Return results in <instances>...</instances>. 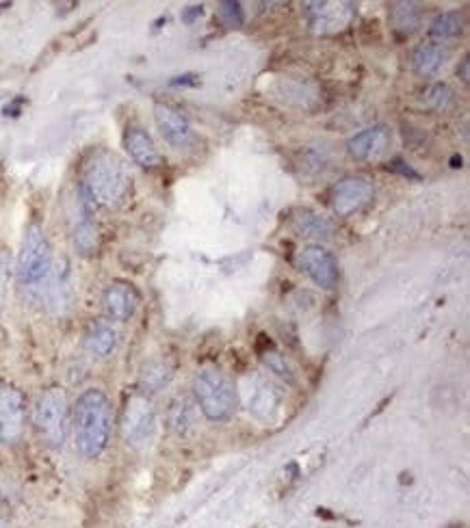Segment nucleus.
I'll list each match as a JSON object with an SVG mask.
<instances>
[{"label":"nucleus","instance_id":"nucleus-3","mask_svg":"<svg viewBox=\"0 0 470 528\" xmlns=\"http://www.w3.org/2000/svg\"><path fill=\"white\" fill-rule=\"evenodd\" d=\"M33 425L48 448L61 451L72 431V409L63 388L52 386L39 394L33 409Z\"/></svg>","mask_w":470,"mask_h":528},{"label":"nucleus","instance_id":"nucleus-11","mask_svg":"<svg viewBox=\"0 0 470 528\" xmlns=\"http://www.w3.org/2000/svg\"><path fill=\"white\" fill-rule=\"evenodd\" d=\"M356 16V5L351 3H308L306 5V18L308 26L319 35H332L347 29Z\"/></svg>","mask_w":470,"mask_h":528},{"label":"nucleus","instance_id":"nucleus-18","mask_svg":"<svg viewBox=\"0 0 470 528\" xmlns=\"http://www.w3.org/2000/svg\"><path fill=\"white\" fill-rule=\"evenodd\" d=\"M449 52L442 44H425L412 52V70L421 76L436 74L442 63L447 61Z\"/></svg>","mask_w":470,"mask_h":528},{"label":"nucleus","instance_id":"nucleus-28","mask_svg":"<svg viewBox=\"0 0 470 528\" xmlns=\"http://www.w3.org/2000/svg\"><path fill=\"white\" fill-rule=\"evenodd\" d=\"M204 13V7L202 5H193V7H187L185 11H182V22L185 24H193L195 20H198Z\"/></svg>","mask_w":470,"mask_h":528},{"label":"nucleus","instance_id":"nucleus-22","mask_svg":"<svg viewBox=\"0 0 470 528\" xmlns=\"http://www.w3.org/2000/svg\"><path fill=\"white\" fill-rule=\"evenodd\" d=\"M169 429L178 435H185L191 425H193V403L185 396H178V399L169 405V414H167Z\"/></svg>","mask_w":470,"mask_h":528},{"label":"nucleus","instance_id":"nucleus-31","mask_svg":"<svg viewBox=\"0 0 470 528\" xmlns=\"http://www.w3.org/2000/svg\"><path fill=\"white\" fill-rule=\"evenodd\" d=\"M0 528H16V526H13L7 518H3V516H0Z\"/></svg>","mask_w":470,"mask_h":528},{"label":"nucleus","instance_id":"nucleus-7","mask_svg":"<svg viewBox=\"0 0 470 528\" xmlns=\"http://www.w3.org/2000/svg\"><path fill=\"white\" fill-rule=\"evenodd\" d=\"M241 396L247 412L263 425L278 418L282 409V392L263 377H245L241 384Z\"/></svg>","mask_w":470,"mask_h":528},{"label":"nucleus","instance_id":"nucleus-23","mask_svg":"<svg viewBox=\"0 0 470 528\" xmlns=\"http://www.w3.org/2000/svg\"><path fill=\"white\" fill-rule=\"evenodd\" d=\"M74 247H76V252L83 254V256L94 254L96 249H98V228H96V223L91 221L89 217H85V219H81V221L76 223V228H74Z\"/></svg>","mask_w":470,"mask_h":528},{"label":"nucleus","instance_id":"nucleus-29","mask_svg":"<svg viewBox=\"0 0 470 528\" xmlns=\"http://www.w3.org/2000/svg\"><path fill=\"white\" fill-rule=\"evenodd\" d=\"M390 169L397 171V174H401V176L412 178V180H419V178H421L419 174H416V171H412L410 167H406V163L399 161V158H397V161H393V165H390Z\"/></svg>","mask_w":470,"mask_h":528},{"label":"nucleus","instance_id":"nucleus-9","mask_svg":"<svg viewBox=\"0 0 470 528\" xmlns=\"http://www.w3.org/2000/svg\"><path fill=\"white\" fill-rule=\"evenodd\" d=\"M297 264L323 290H334L341 282V269L332 252L321 245H308L297 254Z\"/></svg>","mask_w":470,"mask_h":528},{"label":"nucleus","instance_id":"nucleus-12","mask_svg":"<svg viewBox=\"0 0 470 528\" xmlns=\"http://www.w3.org/2000/svg\"><path fill=\"white\" fill-rule=\"evenodd\" d=\"M154 122L161 132V137L172 145L174 150H187L193 145L195 135L191 122L187 120L185 113L172 107V104L165 102L154 104Z\"/></svg>","mask_w":470,"mask_h":528},{"label":"nucleus","instance_id":"nucleus-6","mask_svg":"<svg viewBox=\"0 0 470 528\" xmlns=\"http://www.w3.org/2000/svg\"><path fill=\"white\" fill-rule=\"evenodd\" d=\"M122 440L130 448H146L156 433V409L148 394L133 392L126 399L122 422H120Z\"/></svg>","mask_w":470,"mask_h":528},{"label":"nucleus","instance_id":"nucleus-14","mask_svg":"<svg viewBox=\"0 0 470 528\" xmlns=\"http://www.w3.org/2000/svg\"><path fill=\"white\" fill-rule=\"evenodd\" d=\"M393 143V132L386 126L364 128L347 141V152L356 161H380Z\"/></svg>","mask_w":470,"mask_h":528},{"label":"nucleus","instance_id":"nucleus-13","mask_svg":"<svg viewBox=\"0 0 470 528\" xmlns=\"http://www.w3.org/2000/svg\"><path fill=\"white\" fill-rule=\"evenodd\" d=\"M141 306L139 290L130 282H111L102 293V308L113 323H126L133 319Z\"/></svg>","mask_w":470,"mask_h":528},{"label":"nucleus","instance_id":"nucleus-30","mask_svg":"<svg viewBox=\"0 0 470 528\" xmlns=\"http://www.w3.org/2000/svg\"><path fill=\"white\" fill-rule=\"evenodd\" d=\"M468 68H470V61H468V57H466V59L462 61V68H458V74L462 76V81H464V83H468V78H470Z\"/></svg>","mask_w":470,"mask_h":528},{"label":"nucleus","instance_id":"nucleus-16","mask_svg":"<svg viewBox=\"0 0 470 528\" xmlns=\"http://www.w3.org/2000/svg\"><path fill=\"white\" fill-rule=\"evenodd\" d=\"M85 351L96 360H107L117 349V329L111 321L98 319L87 327L85 332Z\"/></svg>","mask_w":470,"mask_h":528},{"label":"nucleus","instance_id":"nucleus-4","mask_svg":"<svg viewBox=\"0 0 470 528\" xmlns=\"http://www.w3.org/2000/svg\"><path fill=\"white\" fill-rule=\"evenodd\" d=\"M195 401L211 422H226L239 407V390L219 368H200L193 379Z\"/></svg>","mask_w":470,"mask_h":528},{"label":"nucleus","instance_id":"nucleus-25","mask_svg":"<svg viewBox=\"0 0 470 528\" xmlns=\"http://www.w3.org/2000/svg\"><path fill=\"white\" fill-rule=\"evenodd\" d=\"M423 102L432 111L442 113V111H447L451 107V104H453V91L445 83H436V85H432V87H429L425 91Z\"/></svg>","mask_w":470,"mask_h":528},{"label":"nucleus","instance_id":"nucleus-5","mask_svg":"<svg viewBox=\"0 0 470 528\" xmlns=\"http://www.w3.org/2000/svg\"><path fill=\"white\" fill-rule=\"evenodd\" d=\"M52 271H55V260H52L50 243L46 239L44 230L33 223V226L26 228L20 256L16 264L18 282L26 288L33 290L35 295H42V290L46 288Z\"/></svg>","mask_w":470,"mask_h":528},{"label":"nucleus","instance_id":"nucleus-21","mask_svg":"<svg viewBox=\"0 0 470 528\" xmlns=\"http://www.w3.org/2000/svg\"><path fill=\"white\" fill-rule=\"evenodd\" d=\"M458 35H462V16L458 11L440 13V16L429 24V37L436 39L440 44H445Z\"/></svg>","mask_w":470,"mask_h":528},{"label":"nucleus","instance_id":"nucleus-27","mask_svg":"<svg viewBox=\"0 0 470 528\" xmlns=\"http://www.w3.org/2000/svg\"><path fill=\"white\" fill-rule=\"evenodd\" d=\"M7 280H9V260L5 256H0V306H3V299H5Z\"/></svg>","mask_w":470,"mask_h":528},{"label":"nucleus","instance_id":"nucleus-17","mask_svg":"<svg viewBox=\"0 0 470 528\" xmlns=\"http://www.w3.org/2000/svg\"><path fill=\"white\" fill-rule=\"evenodd\" d=\"M174 379V366L165 358H152L141 366L139 371V392L156 394L165 390Z\"/></svg>","mask_w":470,"mask_h":528},{"label":"nucleus","instance_id":"nucleus-19","mask_svg":"<svg viewBox=\"0 0 470 528\" xmlns=\"http://www.w3.org/2000/svg\"><path fill=\"white\" fill-rule=\"evenodd\" d=\"M423 9L419 3H395L390 7V24L399 35H412L421 26Z\"/></svg>","mask_w":470,"mask_h":528},{"label":"nucleus","instance_id":"nucleus-24","mask_svg":"<svg viewBox=\"0 0 470 528\" xmlns=\"http://www.w3.org/2000/svg\"><path fill=\"white\" fill-rule=\"evenodd\" d=\"M260 360L265 362V366L269 368L271 373H276L280 379L284 381H289V384H293L295 381V375L291 371V366L289 362L284 360V355L271 345V342H267V347L265 349H260Z\"/></svg>","mask_w":470,"mask_h":528},{"label":"nucleus","instance_id":"nucleus-8","mask_svg":"<svg viewBox=\"0 0 470 528\" xmlns=\"http://www.w3.org/2000/svg\"><path fill=\"white\" fill-rule=\"evenodd\" d=\"M29 405L20 388L0 381V442L16 444L26 429Z\"/></svg>","mask_w":470,"mask_h":528},{"label":"nucleus","instance_id":"nucleus-26","mask_svg":"<svg viewBox=\"0 0 470 528\" xmlns=\"http://www.w3.org/2000/svg\"><path fill=\"white\" fill-rule=\"evenodd\" d=\"M219 16L224 20L230 29H239L245 22V13L239 3H232V0H226V3H219Z\"/></svg>","mask_w":470,"mask_h":528},{"label":"nucleus","instance_id":"nucleus-2","mask_svg":"<svg viewBox=\"0 0 470 528\" xmlns=\"http://www.w3.org/2000/svg\"><path fill=\"white\" fill-rule=\"evenodd\" d=\"M83 191L96 206H120L130 191V174L122 158L107 150L91 156L83 171Z\"/></svg>","mask_w":470,"mask_h":528},{"label":"nucleus","instance_id":"nucleus-15","mask_svg":"<svg viewBox=\"0 0 470 528\" xmlns=\"http://www.w3.org/2000/svg\"><path fill=\"white\" fill-rule=\"evenodd\" d=\"M124 150L143 169H154L163 163V156L152 137L141 126H130L124 132Z\"/></svg>","mask_w":470,"mask_h":528},{"label":"nucleus","instance_id":"nucleus-1","mask_svg":"<svg viewBox=\"0 0 470 528\" xmlns=\"http://www.w3.org/2000/svg\"><path fill=\"white\" fill-rule=\"evenodd\" d=\"M72 433L76 451L94 461L107 453L113 433V405L98 388H89L78 396L72 409Z\"/></svg>","mask_w":470,"mask_h":528},{"label":"nucleus","instance_id":"nucleus-20","mask_svg":"<svg viewBox=\"0 0 470 528\" xmlns=\"http://www.w3.org/2000/svg\"><path fill=\"white\" fill-rule=\"evenodd\" d=\"M293 223L299 234L315 236V239H332V232H334L332 223L325 217L312 213V210H302V213L293 219Z\"/></svg>","mask_w":470,"mask_h":528},{"label":"nucleus","instance_id":"nucleus-10","mask_svg":"<svg viewBox=\"0 0 470 528\" xmlns=\"http://www.w3.org/2000/svg\"><path fill=\"white\" fill-rule=\"evenodd\" d=\"M332 208L338 217H351L367 208L373 200V184L364 176H349L334 184Z\"/></svg>","mask_w":470,"mask_h":528}]
</instances>
